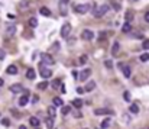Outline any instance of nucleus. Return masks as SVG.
Instances as JSON below:
<instances>
[{"label":"nucleus","mask_w":149,"mask_h":129,"mask_svg":"<svg viewBox=\"0 0 149 129\" xmlns=\"http://www.w3.org/2000/svg\"><path fill=\"white\" fill-rule=\"evenodd\" d=\"M54 63H55V60H54V57L51 54H42L41 55V64H44V65H52Z\"/></svg>","instance_id":"f257e3e1"},{"label":"nucleus","mask_w":149,"mask_h":129,"mask_svg":"<svg viewBox=\"0 0 149 129\" xmlns=\"http://www.w3.org/2000/svg\"><path fill=\"white\" fill-rule=\"evenodd\" d=\"M107 12H109V4H101L100 7H97V9L94 10V16H96V18H101V16H104Z\"/></svg>","instance_id":"f03ea898"},{"label":"nucleus","mask_w":149,"mask_h":129,"mask_svg":"<svg viewBox=\"0 0 149 129\" xmlns=\"http://www.w3.org/2000/svg\"><path fill=\"white\" fill-rule=\"evenodd\" d=\"M75 13H80V15H84V13H87L90 10V4L88 3H83V4H77L74 7Z\"/></svg>","instance_id":"7ed1b4c3"},{"label":"nucleus","mask_w":149,"mask_h":129,"mask_svg":"<svg viewBox=\"0 0 149 129\" xmlns=\"http://www.w3.org/2000/svg\"><path fill=\"white\" fill-rule=\"evenodd\" d=\"M71 23H64V25H62V28H61V36L62 38H68L70 36V33H71Z\"/></svg>","instance_id":"20e7f679"},{"label":"nucleus","mask_w":149,"mask_h":129,"mask_svg":"<svg viewBox=\"0 0 149 129\" xmlns=\"http://www.w3.org/2000/svg\"><path fill=\"white\" fill-rule=\"evenodd\" d=\"M39 72H41V76H42V78H49V77L52 76V71H51L49 68H47V67L44 65V64H41Z\"/></svg>","instance_id":"39448f33"},{"label":"nucleus","mask_w":149,"mask_h":129,"mask_svg":"<svg viewBox=\"0 0 149 129\" xmlns=\"http://www.w3.org/2000/svg\"><path fill=\"white\" fill-rule=\"evenodd\" d=\"M81 38H83L84 41H91V39L94 38V32L90 31V29H84L83 33H81Z\"/></svg>","instance_id":"423d86ee"},{"label":"nucleus","mask_w":149,"mask_h":129,"mask_svg":"<svg viewBox=\"0 0 149 129\" xmlns=\"http://www.w3.org/2000/svg\"><path fill=\"white\" fill-rule=\"evenodd\" d=\"M90 76H91V70H90V68H85V70H83V71L78 74V77H80L78 80H81V81H85V80H87Z\"/></svg>","instance_id":"0eeeda50"},{"label":"nucleus","mask_w":149,"mask_h":129,"mask_svg":"<svg viewBox=\"0 0 149 129\" xmlns=\"http://www.w3.org/2000/svg\"><path fill=\"white\" fill-rule=\"evenodd\" d=\"M16 33V25H7L6 26V35L7 36H13Z\"/></svg>","instance_id":"6e6552de"},{"label":"nucleus","mask_w":149,"mask_h":129,"mask_svg":"<svg viewBox=\"0 0 149 129\" xmlns=\"http://www.w3.org/2000/svg\"><path fill=\"white\" fill-rule=\"evenodd\" d=\"M120 67H122V71H123V76L126 77V78H130V76H132L130 67H127V65H120Z\"/></svg>","instance_id":"1a4fd4ad"},{"label":"nucleus","mask_w":149,"mask_h":129,"mask_svg":"<svg viewBox=\"0 0 149 129\" xmlns=\"http://www.w3.org/2000/svg\"><path fill=\"white\" fill-rule=\"evenodd\" d=\"M10 91L12 93H19V91H23V86L22 84H13V86H10Z\"/></svg>","instance_id":"9d476101"},{"label":"nucleus","mask_w":149,"mask_h":129,"mask_svg":"<svg viewBox=\"0 0 149 129\" xmlns=\"http://www.w3.org/2000/svg\"><path fill=\"white\" fill-rule=\"evenodd\" d=\"M6 72H7V74H10V76H15V74H18V67H16V65H9L6 68Z\"/></svg>","instance_id":"9b49d317"},{"label":"nucleus","mask_w":149,"mask_h":129,"mask_svg":"<svg viewBox=\"0 0 149 129\" xmlns=\"http://www.w3.org/2000/svg\"><path fill=\"white\" fill-rule=\"evenodd\" d=\"M110 125H112V119H110V117H107V119H104L101 123H100V128H101V129H107Z\"/></svg>","instance_id":"f8f14e48"},{"label":"nucleus","mask_w":149,"mask_h":129,"mask_svg":"<svg viewBox=\"0 0 149 129\" xmlns=\"http://www.w3.org/2000/svg\"><path fill=\"white\" fill-rule=\"evenodd\" d=\"M107 113H112V110H109V109H96L94 110V115H97V116H100V115H107Z\"/></svg>","instance_id":"ddd939ff"},{"label":"nucleus","mask_w":149,"mask_h":129,"mask_svg":"<svg viewBox=\"0 0 149 129\" xmlns=\"http://www.w3.org/2000/svg\"><path fill=\"white\" fill-rule=\"evenodd\" d=\"M94 88H96V83H94V81H88L87 84H85V87H84V91H93Z\"/></svg>","instance_id":"4468645a"},{"label":"nucleus","mask_w":149,"mask_h":129,"mask_svg":"<svg viewBox=\"0 0 149 129\" xmlns=\"http://www.w3.org/2000/svg\"><path fill=\"white\" fill-rule=\"evenodd\" d=\"M124 20H126V22H129V23L133 20V12H132V10H127V12L124 13Z\"/></svg>","instance_id":"2eb2a0df"},{"label":"nucleus","mask_w":149,"mask_h":129,"mask_svg":"<svg viewBox=\"0 0 149 129\" xmlns=\"http://www.w3.org/2000/svg\"><path fill=\"white\" fill-rule=\"evenodd\" d=\"M28 102H29V96H22V97L19 99V106H26L28 104Z\"/></svg>","instance_id":"dca6fc26"},{"label":"nucleus","mask_w":149,"mask_h":129,"mask_svg":"<svg viewBox=\"0 0 149 129\" xmlns=\"http://www.w3.org/2000/svg\"><path fill=\"white\" fill-rule=\"evenodd\" d=\"M54 119H55V117H51V116H48L47 119H45V123H47L48 129H54Z\"/></svg>","instance_id":"f3484780"},{"label":"nucleus","mask_w":149,"mask_h":129,"mask_svg":"<svg viewBox=\"0 0 149 129\" xmlns=\"http://www.w3.org/2000/svg\"><path fill=\"white\" fill-rule=\"evenodd\" d=\"M35 76H36V72H35V70H33V68H29L28 71H26V77H28L29 80H33V78H35Z\"/></svg>","instance_id":"a211bd4d"},{"label":"nucleus","mask_w":149,"mask_h":129,"mask_svg":"<svg viewBox=\"0 0 149 129\" xmlns=\"http://www.w3.org/2000/svg\"><path fill=\"white\" fill-rule=\"evenodd\" d=\"M119 49H120V44H119V42H114V44H113V48H112V55H117Z\"/></svg>","instance_id":"6ab92c4d"},{"label":"nucleus","mask_w":149,"mask_h":129,"mask_svg":"<svg viewBox=\"0 0 149 129\" xmlns=\"http://www.w3.org/2000/svg\"><path fill=\"white\" fill-rule=\"evenodd\" d=\"M129 112H130V113H139V106H137L136 103L135 104H130V106H129Z\"/></svg>","instance_id":"aec40b11"},{"label":"nucleus","mask_w":149,"mask_h":129,"mask_svg":"<svg viewBox=\"0 0 149 129\" xmlns=\"http://www.w3.org/2000/svg\"><path fill=\"white\" fill-rule=\"evenodd\" d=\"M39 13H41L42 16H51V10L48 9V7H45V6L39 9Z\"/></svg>","instance_id":"412c9836"},{"label":"nucleus","mask_w":149,"mask_h":129,"mask_svg":"<svg viewBox=\"0 0 149 129\" xmlns=\"http://www.w3.org/2000/svg\"><path fill=\"white\" fill-rule=\"evenodd\" d=\"M29 123H31L33 128H36V126H39V119H38V117H35V116H32L31 119H29Z\"/></svg>","instance_id":"4be33fe9"},{"label":"nucleus","mask_w":149,"mask_h":129,"mask_svg":"<svg viewBox=\"0 0 149 129\" xmlns=\"http://www.w3.org/2000/svg\"><path fill=\"white\" fill-rule=\"evenodd\" d=\"M122 31H123V32H130V31H132V26H130V23H129V22L123 23V25H122Z\"/></svg>","instance_id":"5701e85b"},{"label":"nucleus","mask_w":149,"mask_h":129,"mask_svg":"<svg viewBox=\"0 0 149 129\" xmlns=\"http://www.w3.org/2000/svg\"><path fill=\"white\" fill-rule=\"evenodd\" d=\"M72 106L77 107V109H80V107L83 106V100H81V99H75V100H72Z\"/></svg>","instance_id":"b1692460"},{"label":"nucleus","mask_w":149,"mask_h":129,"mask_svg":"<svg viewBox=\"0 0 149 129\" xmlns=\"http://www.w3.org/2000/svg\"><path fill=\"white\" fill-rule=\"evenodd\" d=\"M29 26H31V28H36V26H38L36 18H31V19H29Z\"/></svg>","instance_id":"393cba45"},{"label":"nucleus","mask_w":149,"mask_h":129,"mask_svg":"<svg viewBox=\"0 0 149 129\" xmlns=\"http://www.w3.org/2000/svg\"><path fill=\"white\" fill-rule=\"evenodd\" d=\"M48 115L51 117H55V106H49L48 107Z\"/></svg>","instance_id":"a878e982"},{"label":"nucleus","mask_w":149,"mask_h":129,"mask_svg":"<svg viewBox=\"0 0 149 129\" xmlns=\"http://www.w3.org/2000/svg\"><path fill=\"white\" fill-rule=\"evenodd\" d=\"M54 106H62V100L61 97H54Z\"/></svg>","instance_id":"bb28decb"},{"label":"nucleus","mask_w":149,"mask_h":129,"mask_svg":"<svg viewBox=\"0 0 149 129\" xmlns=\"http://www.w3.org/2000/svg\"><path fill=\"white\" fill-rule=\"evenodd\" d=\"M59 84H61V81H59V80H54V81L51 83V87H52L54 90H55V88H58V87H59Z\"/></svg>","instance_id":"cd10ccee"},{"label":"nucleus","mask_w":149,"mask_h":129,"mask_svg":"<svg viewBox=\"0 0 149 129\" xmlns=\"http://www.w3.org/2000/svg\"><path fill=\"white\" fill-rule=\"evenodd\" d=\"M140 61H142V63H146V61H149V54H148V52L142 54V55H140Z\"/></svg>","instance_id":"c85d7f7f"},{"label":"nucleus","mask_w":149,"mask_h":129,"mask_svg":"<svg viewBox=\"0 0 149 129\" xmlns=\"http://www.w3.org/2000/svg\"><path fill=\"white\" fill-rule=\"evenodd\" d=\"M70 112H71V107H70V106H62V115H64V116L68 115Z\"/></svg>","instance_id":"c756f323"},{"label":"nucleus","mask_w":149,"mask_h":129,"mask_svg":"<svg viewBox=\"0 0 149 129\" xmlns=\"http://www.w3.org/2000/svg\"><path fill=\"white\" fill-rule=\"evenodd\" d=\"M47 87H48V83L47 81H42V83H39V84H38V88H39V90H45Z\"/></svg>","instance_id":"7c9ffc66"},{"label":"nucleus","mask_w":149,"mask_h":129,"mask_svg":"<svg viewBox=\"0 0 149 129\" xmlns=\"http://www.w3.org/2000/svg\"><path fill=\"white\" fill-rule=\"evenodd\" d=\"M2 125L3 126H10V119H7V117H3V119H2Z\"/></svg>","instance_id":"2f4dec72"},{"label":"nucleus","mask_w":149,"mask_h":129,"mask_svg":"<svg viewBox=\"0 0 149 129\" xmlns=\"http://www.w3.org/2000/svg\"><path fill=\"white\" fill-rule=\"evenodd\" d=\"M28 4H29V0H25V2H22V3L19 4V7H20L22 10H25L26 7H28Z\"/></svg>","instance_id":"473e14b6"},{"label":"nucleus","mask_w":149,"mask_h":129,"mask_svg":"<svg viewBox=\"0 0 149 129\" xmlns=\"http://www.w3.org/2000/svg\"><path fill=\"white\" fill-rule=\"evenodd\" d=\"M107 38V33L106 32H100L99 33V41H103V39H106Z\"/></svg>","instance_id":"72a5a7b5"},{"label":"nucleus","mask_w":149,"mask_h":129,"mask_svg":"<svg viewBox=\"0 0 149 129\" xmlns=\"http://www.w3.org/2000/svg\"><path fill=\"white\" fill-rule=\"evenodd\" d=\"M142 47H143V49H146V51L149 49V39H145V41H143Z\"/></svg>","instance_id":"f704fd0d"},{"label":"nucleus","mask_w":149,"mask_h":129,"mask_svg":"<svg viewBox=\"0 0 149 129\" xmlns=\"http://www.w3.org/2000/svg\"><path fill=\"white\" fill-rule=\"evenodd\" d=\"M87 60H88L87 55H81V57H80V63L81 64H85V63H87Z\"/></svg>","instance_id":"c9c22d12"},{"label":"nucleus","mask_w":149,"mask_h":129,"mask_svg":"<svg viewBox=\"0 0 149 129\" xmlns=\"http://www.w3.org/2000/svg\"><path fill=\"white\" fill-rule=\"evenodd\" d=\"M124 100L126 102H130V93H129V91H124Z\"/></svg>","instance_id":"e433bc0d"},{"label":"nucleus","mask_w":149,"mask_h":129,"mask_svg":"<svg viewBox=\"0 0 149 129\" xmlns=\"http://www.w3.org/2000/svg\"><path fill=\"white\" fill-rule=\"evenodd\" d=\"M4 57H6V51L0 48V60H4Z\"/></svg>","instance_id":"4c0bfd02"},{"label":"nucleus","mask_w":149,"mask_h":129,"mask_svg":"<svg viewBox=\"0 0 149 129\" xmlns=\"http://www.w3.org/2000/svg\"><path fill=\"white\" fill-rule=\"evenodd\" d=\"M104 65L107 67V68H112L113 64H112V61H110V60H106V61H104Z\"/></svg>","instance_id":"58836bf2"},{"label":"nucleus","mask_w":149,"mask_h":129,"mask_svg":"<svg viewBox=\"0 0 149 129\" xmlns=\"http://www.w3.org/2000/svg\"><path fill=\"white\" fill-rule=\"evenodd\" d=\"M59 91H61V93H65V91H67V88H65V86L62 84V83H61V84H59Z\"/></svg>","instance_id":"ea45409f"},{"label":"nucleus","mask_w":149,"mask_h":129,"mask_svg":"<svg viewBox=\"0 0 149 129\" xmlns=\"http://www.w3.org/2000/svg\"><path fill=\"white\" fill-rule=\"evenodd\" d=\"M77 93H80V94H83V93H84V88H83V87H77Z\"/></svg>","instance_id":"a19ab883"},{"label":"nucleus","mask_w":149,"mask_h":129,"mask_svg":"<svg viewBox=\"0 0 149 129\" xmlns=\"http://www.w3.org/2000/svg\"><path fill=\"white\" fill-rule=\"evenodd\" d=\"M145 20L149 23V12H146V13H145Z\"/></svg>","instance_id":"79ce46f5"},{"label":"nucleus","mask_w":149,"mask_h":129,"mask_svg":"<svg viewBox=\"0 0 149 129\" xmlns=\"http://www.w3.org/2000/svg\"><path fill=\"white\" fill-rule=\"evenodd\" d=\"M133 36H135V38H137V39H140V38H142V35H140V33H135Z\"/></svg>","instance_id":"37998d69"},{"label":"nucleus","mask_w":149,"mask_h":129,"mask_svg":"<svg viewBox=\"0 0 149 129\" xmlns=\"http://www.w3.org/2000/svg\"><path fill=\"white\" fill-rule=\"evenodd\" d=\"M113 6H114V9H116V10H119V9H120V6H119L117 3H113Z\"/></svg>","instance_id":"c03bdc74"},{"label":"nucleus","mask_w":149,"mask_h":129,"mask_svg":"<svg viewBox=\"0 0 149 129\" xmlns=\"http://www.w3.org/2000/svg\"><path fill=\"white\" fill-rule=\"evenodd\" d=\"M33 103H38V96H33Z\"/></svg>","instance_id":"a18cd8bd"},{"label":"nucleus","mask_w":149,"mask_h":129,"mask_svg":"<svg viewBox=\"0 0 149 129\" xmlns=\"http://www.w3.org/2000/svg\"><path fill=\"white\" fill-rule=\"evenodd\" d=\"M3 86V78H0V87Z\"/></svg>","instance_id":"49530a36"},{"label":"nucleus","mask_w":149,"mask_h":129,"mask_svg":"<svg viewBox=\"0 0 149 129\" xmlns=\"http://www.w3.org/2000/svg\"><path fill=\"white\" fill-rule=\"evenodd\" d=\"M19 129H26V126H23V125H22V126H20Z\"/></svg>","instance_id":"de8ad7c7"},{"label":"nucleus","mask_w":149,"mask_h":129,"mask_svg":"<svg viewBox=\"0 0 149 129\" xmlns=\"http://www.w3.org/2000/svg\"><path fill=\"white\" fill-rule=\"evenodd\" d=\"M36 129H39V128H38V126H36Z\"/></svg>","instance_id":"09e8293b"}]
</instances>
